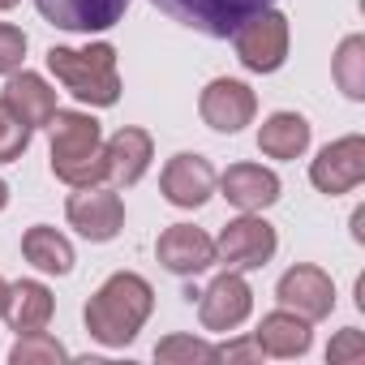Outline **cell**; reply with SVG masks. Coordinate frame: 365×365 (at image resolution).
<instances>
[{
    "label": "cell",
    "mask_w": 365,
    "mask_h": 365,
    "mask_svg": "<svg viewBox=\"0 0 365 365\" xmlns=\"http://www.w3.org/2000/svg\"><path fill=\"white\" fill-rule=\"evenodd\" d=\"M155 314V288L150 279H142L138 271H116L108 275L95 297L86 301V331L95 344L103 348H129L138 339V331L150 322Z\"/></svg>",
    "instance_id": "6da1fadb"
},
{
    "label": "cell",
    "mask_w": 365,
    "mask_h": 365,
    "mask_svg": "<svg viewBox=\"0 0 365 365\" xmlns=\"http://www.w3.org/2000/svg\"><path fill=\"white\" fill-rule=\"evenodd\" d=\"M48 155H52V176L65 180L69 190L82 185H103L108 172V150H103V129L91 112H65L48 120Z\"/></svg>",
    "instance_id": "7a4b0ae2"
},
{
    "label": "cell",
    "mask_w": 365,
    "mask_h": 365,
    "mask_svg": "<svg viewBox=\"0 0 365 365\" xmlns=\"http://www.w3.org/2000/svg\"><path fill=\"white\" fill-rule=\"evenodd\" d=\"M48 73L91 108H112L120 99V69L112 43H86V48H48Z\"/></svg>",
    "instance_id": "3957f363"
},
{
    "label": "cell",
    "mask_w": 365,
    "mask_h": 365,
    "mask_svg": "<svg viewBox=\"0 0 365 365\" xmlns=\"http://www.w3.org/2000/svg\"><path fill=\"white\" fill-rule=\"evenodd\" d=\"M228 39H232V48H237V61H241L250 73H275V69H284V61H288L292 26H288V18L271 5V9H258L254 18H245Z\"/></svg>",
    "instance_id": "277c9868"
},
{
    "label": "cell",
    "mask_w": 365,
    "mask_h": 365,
    "mask_svg": "<svg viewBox=\"0 0 365 365\" xmlns=\"http://www.w3.org/2000/svg\"><path fill=\"white\" fill-rule=\"evenodd\" d=\"M275 250H279V232L275 224L262 220V211H241L215 237V262H224L228 271H262L275 258Z\"/></svg>",
    "instance_id": "5b68a950"
},
{
    "label": "cell",
    "mask_w": 365,
    "mask_h": 365,
    "mask_svg": "<svg viewBox=\"0 0 365 365\" xmlns=\"http://www.w3.org/2000/svg\"><path fill=\"white\" fill-rule=\"evenodd\" d=\"M150 5L198 35L228 39L245 18H254L258 9H271L275 0H150Z\"/></svg>",
    "instance_id": "8992f818"
},
{
    "label": "cell",
    "mask_w": 365,
    "mask_h": 365,
    "mask_svg": "<svg viewBox=\"0 0 365 365\" xmlns=\"http://www.w3.org/2000/svg\"><path fill=\"white\" fill-rule=\"evenodd\" d=\"M361 180H365V138L361 133H344L309 159V185L327 198L352 194Z\"/></svg>",
    "instance_id": "52a82bcc"
},
{
    "label": "cell",
    "mask_w": 365,
    "mask_h": 365,
    "mask_svg": "<svg viewBox=\"0 0 365 365\" xmlns=\"http://www.w3.org/2000/svg\"><path fill=\"white\" fill-rule=\"evenodd\" d=\"M65 220L69 228H78V237H86L91 245H108L120 237L125 228V202L116 190L108 185H82L69 194L65 202Z\"/></svg>",
    "instance_id": "ba28073f"
},
{
    "label": "cell",
    "mask_w": 365,
    "mask_h": 365,
    "mask_svg": "<svg viewBox=\"0 0 365 365\" xmlns=\"http://www.w3.org/2000/svg\"><path fill=\"white\" fill-rule=\"evenodd\" d=\"M215 180H220V176H215V168H211L207 155L176 150V155L163 163V172H159V194H163V202H172L176 211H198V207L211 202Z\"/></svg>",
    "instance_id": "9c48e42d"
},
{
    "label": "cell",
    "mask_w": 365,
    "mask_h": 365,
    "mask_svg": "<svg viewBox=\"0 0 365 365\" xmlns=\"http://www.w3.org/2000/svg\"><path fill=\"white\" fill-rule=\"evenodd\" d=\"M198 116L215 133H241L258 116V95L241 78H211L198 95Z\"/></svg>",
    "instance_id": "30bf717a"
},
{
    "label": "cell",
    "mask_w": 365,
    "mask_h": 365,
    "mask_svg": "<svg viewBox=\"0 0 365 365\" xmlns=\"http://www.w3.org/2000/svg\"><path fill=\"white\" fill-rule=\"evenodd\" d=\"M254 314V288L245 279V271H224L207 284V292L198 297V322L202 331H237L245 318Z\"/></svg>",
    "instance_id": "8fae6325"
},
{
    "label": "cell",
    "mask_w": 365,
    "mask_h": 365,
    "mask_svg": "<svg viewBox=\"0 0 365 365\" xmlns=\"http://www.w3.org/2000/svg\"><path fill=\"white\" fill-rule=\"evenodd\" d=\"M275 301H279L284 309L309 318V322H322V318H331V309H335V284H331V275H327L322 267L297 262V267H288V271L279 275Z\"/></svg>",
    "instance_id": "7c38bea8"
},
{
    "label": "cell",
    "mask_w": 365,
    "mask_h": 365,
    "mask_svg": "<svg viewBox=\"0 0 365 365\" xmlns=\"http://www.w3.org/2000/svg\"><path fill=\"white\" fill-rule=\"evenodd\" d=\"M35 9L56 31L103 35V31H112L129 14V0H35Z\"/></svg>",
    "instance_id": "4fadbf2b"
},
{
    "label": "cell",
    "mask_w": 365,
    "mask_h": 365,
    "mask_svg": "<svg viewBox=\"0 0 365 365\" xmlns=\"http://www.w3.org/2000/svg\"><path fill=\"white\" fill-rule=\"evenodd\" d=\"M155 258L163 271H172L180 279H194L207 267H215V237H207L194 224H168L155 241Z\"/></svg>",
    "instance_id": "5bb4252c"
},
{
    "label": "cell",
    "mask_w": 365,
    "mask_h": 365,
    "mask_svg": "<svg viewBox=\"0 0 365 365\" xmlns=\"http://www.w3.org/2000/svg\"><path fill=\"white\" fill-rule=\"evenodd\" d=\"M215 185L224 190V198L237 207V211H267L284 198V185L279 176L262 163H232Z\"/></svg>",
    "instance_id": "9a60e30c"
},
{
    "label": "cell",
    "mask_w": 365,
    "mask_h": 365,
    "mask_svg": "<svg viewBox=\"0 0 365 365\" xmlns=\"http://www.w3.org/2000/svg\"><path fill=\"white\" fill-rule=\"evenodd\" d=\"M254 339H258L262 356H279V361H292V356H305V352H309V344H314V322L279 305V309L262 314V322H258Z\"/></svg>",
    "instance_id": "2e32d148"
},
{
    "label": "cell",
    "mask_w": 365,
    "mask_h": 365,
    "mask_svg": "<svg viewBox=\"0 0 365 365\" xmlns=\"http://www.w3.org/2000/svg\"><path fill=\"white\" fill-rule=\"evenodd\" d=\"M103 150H108V172L116 185H138L155 159V138L138 125H120L112 138H103Z\"/></svg>",
    "instance_id": "e0dca14e"
},
{
    "label": "cell",
    "mask_w": 365,
    "mask_h": 365,
    "mask_svg": "<svg viewBox=\"0 0 365 365\" xmlns=\"http://www.w3.org/2000/svg\"><path fill=\"white\" fill-rule=\"evenodd\" d=\"M5 103L18 120H26L31 129H43L52 116H56V91L48 86V78H39V73H26V69H18V73H9V82H5Z\"/></svg>",
    "instance_id": "ac0fdd59"
},
{
    "label": "cell",
    "mask_w": 365,
    "mask_h": 365,
    "mask_svg": "<svg viewBox=\"0 0 365 365\" xmlns=\"http://www.w3.org/2000/svg\"><path fill=\"white\" fill-rule=\"evenodd\" d=\"M52 314H56V297H52V288H48L43 279H18V284L9 288V309H5V318H9V327H14L18 335H26V331H48Z\"/></svg>",
    "instance_id": "d6986e66"
},
{
    "label": "cell",
    "mask_w": 365,
    "mask_h": 365,
    "mask_svg": "<svg viewBox=\"0 0 365 365\" xmlns=\"http://www.w3.org/2000/svg\"><path fill=\"white\" fill-rule=\"evenodd\" d=\"M258 150L267 159H301L309 150V120L301 112H271L258 125Z\"/></svg>",
    "instance_id": "ffe728a7"
},
{
    "label": "cell",
    "mask_w": 365,
    "mask_h": 365,
    "mask_svg": "<svg viewBox=\"0 0 365 365\" xmlns=\"http://www.w3.org/2000/svg\"><path fill=\"white\" fill-rule=\"evenodd\" d=\"M22 258H26L35 271H43V275H69L73 262H78L69 237L56 232L52 224H31V228L22 232Z\"/></svg>",
    "instance_id": "44dd1931"
},
{
    "label": "cell",
    "mask_w": 365,
    "mask_h": 365,
    "mask_svg": "<svg viewBox=\"0 0 365 365\" xmlns=\"http://www.w3.org/2000/svg\"><path fill=\"white\" fill-rule=\"evenodd\" d=\"M331 78L352 103L365 99V35H344L339 39V48L331 56Z\"/></svg>",
    "instance_id": "7402d4cb"
},
{
    "label": "cell",
    "mask_w": 365,
    "mask_h": 365,
    "mask_svg": "<svg viewBox=\"0 0 365 365\" xmlns=\"http://www.w3.org/2000/svg\"><path fill=\"white\" fill-rule=\"evenodd\" d=\"M9 361L14 365H61V361H69V348L48 331H26V335H18Z\"/></svg>",
    "instance_id": "603a6c76"
},
{
    "label": "cell",
    "mask_w": 365,
    "mask_h": 365,
    "mask_svg": "<svg viewBox=\"0 0 365 365\" xmlns=\"http://www.w3.org/2000/svg\"><path fill=\"white\" fill-rule=\"evenodd\" d=\"M155 361L163 365H194V361H220V344H207L198 335H163L155 344Z\"/></svg>",
    "instance_id": "cb8c5ba5"
},
{
    "label": "cell",
    "mask_w": 365,
    "mask_h": 365,
    "mask_svg": "<svg viewBox=\"0 0 365 365\" xmlns=\"http://www.w3.org/2000/svg\"><path fill=\"white\" fill-rule=\"evenodd\" d=\"M31 138H35V129L26 120H18L5 103H0V163H18L26 155Z\"/></svg>",
    "instance_id": "d4e9b609"
},
{
    "label": "cell",
    "mask_w": 365,
    "mask_h": 365,
    "mask_svg": "<svg viewBox=\"0 0 365 365\" xmlns=\"http://www.w3.org/2000/svg\"><path fill=\"white\" fill-rule=\"evenodd\" d=\"M26 61V31L14 22H0V78L18 73Z\"/></svg>",
    "instance_id": "484cf974"
},
{
    "label": "cell",
    "mask_w": 365,
    "mask_h": 365,
    "mask_svg": "<svg viewBox=\"0 0 365 365\" xmlns=\"http://www.w3.org/2000/svg\"><path fill=\"white\" fill-rule=\"evenodd\" d=\"M327 361L331 365H352V361H365V335L356 327H344L331 344H327Z\"/></svg>",
    "instance_id": "4316f807"
},
{
    "label": "cell",
    "mask_w": 365,
    "mask_h": 365,
    "mask_svg": "<svg viewBox=\"0 0 365 365\" xmlns=\"http://www.w3.org/2000/svg\"><path fill=\"white\" fill-rule=\"evenodd\" d=\"M220 361H262V348H258L254 335L250 339H232V344L220 348Z\"/></svg>",
    "instance_id": "83f0119b"
},
{
    "label": "cell",
    "mask_w": 365,
    "mask_h": 365,
    "mask_svg": "<svg viewBox=\"0 0 365 365\" xmlns=\"http://www.w3.org/2000/svg\"><path fill=\"white\" fill-rule=\"evenodd\" d=\"M352 237L365 241V211H352Z\"/></svg>",
    "instance_id": "f1b7e54d"
},
{
    "label": "cell",
    "mask_w": 365,
    "mask_h": 365,
    "mask_svg": "<svg viewBox=\"0 0 365 365\" xmlns=\"http://www.w3.org/2000/svg\"><path fill=\"white\" fill-rule=\"evenodd\" d=\"M9 288H14V284L0 275V318H5V309H9Z\"/></svg>",
    "instance_id": "f546056e"
},
{
    "label": "cell",
    "mask_w": 365,
    "mask_h": 365,
    "mask_svg": "<svg viewBox=\"0 0 365 365\" xmlns=\"http://www.w3.org/2000/svg\"><path fill=\"white\" fill-rule=\"evenodd\" d=\"M5 207H9V180L0 176V211H5Z\"/></svg>",
    "instance_id": "4dcf8cb0"
},
{
    "label": "cell",
    "mask_w": 365,
    "mask_h": 365,
    "mask_svg": "<svg viewBox=\"0 0 365 365\" xmlns=\"http://www.w3.org/2000/svg\"><path fill=\"white\" fill-rule=\"evenodd\" d=\"M9 9H18V0H0V14H9Z\"/></svg>",
    "instance_id": "1f68e13d"
}]
</instances>
